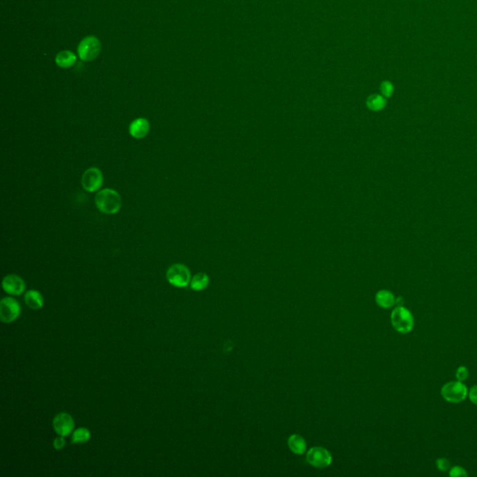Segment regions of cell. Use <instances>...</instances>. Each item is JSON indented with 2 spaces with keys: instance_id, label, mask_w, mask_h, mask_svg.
Returning <instances> with one entry per match:
<instances>
[{
  "instance_id": "cell-16",
  "label": "cell",
  "mask_w": 477,
  "mask_h": 477,
  "mask_svg": "<svg viewBox=\"0 0 477 477\" xmlns=\"http://www.w3.org/2000/svg\"><path fill=\"white\" fill-rule=\"evenodd\" d=\"M387 105L386 98L380 94H372L366 100V107L372 111H381Z\"/></svg>"
},
{
  "instance_id": "cell-25",
  "label": "cell",
  "mask_w": 477,
  "mask_h": 477,
  "mask_svg": "<svg viewBox=\"0 0 477 477\" xmlns=\"http://www.w3.org/2000/svg\"><path fill=\"white\" fill-rule=\"evenodd\" d=\"M395 304H396L397 306H403V297H401V296H400V297H397V298H395Z\"/></svg>"
},
{
  "instance_id": "cell-2",
  "label": "cell",
  "mask_w": 477,
  "mask_h": 477,
  "mask_svg": "<svg viewBox=\"0 0 477 477\" xmlns=\"http://www.w3.org/2000/svg\"><path fill=\"white\" fill-rule=\"evenodd\" d=\"M391 324L397 332L407 334L414 326V318L409 310L403 306H397L390 316Z\"/></svg>"
},
{
  "instance_id": "cell-10",
  "label": "cell",
  "mask_w": 477,
  "mask_h": 477,
  "mask_svg": "<svg viewBox=\"0 0 477 477\" xmlns=\"http://www.w3.org/2000/svg\"><path fill=\"white\" fill-rule=\"evenodd\" d=\"M4 291L12 296H20L26 290V282L16 274H9L2 281Z\"/></svg>"
},
{
  "instance_id": "cell-8",
  "label": "cell",
  "mask_w": 477,
  "mask_h": 477,
  "mask_svg": "<svg viewBox=\"0 0 477 477\" xmlns=\"http://www.w3.org/2000/svg\"><path fill=\"white\" fill-rule=\"evenodd\" d=\"M104 175L101 170L96 167L87 169L81 178V185L88 192H96L103 186Z\"/></svg>"
},
{
  "instance_id": "cell-22",
  "label": "cell",
  "mask_w": 477,
  "mask_h": 477,
  "mask_svg": "<svg viewBox=\"0 0 477 477\" xmlns=\"http://www.w3.org/2000/svg\"><path fill=\"white\" fill-rule=\"evenodd\" d=\"M436 466L438 470H441V471H446V470L450 469V462H449L448 459L441 457V458L437 459Z\"/></svg>"
},
{
  "instance_id": "cell-20",
  "label": "cell",
  "mask_w": 477,
  "mask_h": 477,
  "mask_svg": "<svg viewBox=\"0 0 477 477\" xmlns=\"http://www.w3.org/2000/svg\"><path fill=\"white\" fill-rule=\"evenodd\" d=\"M449 475L451 477H466L468 475V473L462 467L455 466V467L451 468Z\"/></svg>"
},
{
  "instance_id": "cell-15",
  "label": "cell",
  "mask_w": 477,
  "mask_h": 477,
  "mask_svg": "<svg viewBox=\"0 0 477 477\" xmlns=\"http://www.w3.org/2000/svg\"><path fill=\"white\" fill-rule=\"evenodd\" d=\"M376 302L380 308L390 309L395 304V297L389 290H380L376 293Z\"/></svg>"
},
{
  "instance_id": "cell-24",
  "label": "cell",
  "mask_w": 477,
  "mask_h": 477,
  "mask_svg": "<svg viewBox=\"0 0 477 477\" xmlns=\"http://www.w3.org/2000/svg\"><path fill=\"white\" fill-rule=\"evenodd\" d=\"M468 395L470 398V402L477 405V385H474L470 388V391L468 392Z\"/></svg>"
},
{
  "instance_id": "cell-1",
  "label": "cell",
  "mask_w": 477,
  "mask_h": 477,
  "mask_svg": "<svg viewBox=\"0 0 477 477\" xmlns=\"http://www.w3.org/2000/svg\"><path fill=\"white\" fill-rule=\"evenodd\" d=\"M121 197L119 192L112 188H104L95 196V205L103 214L115 215L121 208Z\"/></svg>"
},
{
  "instance_id": "cell-7",
  "label": "cell",
  "mask_w": 477,
  "mask_h": 477,
  "mask_svg": "<svg viewBox=\"0 0 477 477\" xmlns=\"http://www.w3.org/2000/svg\"><path fill=\"white\" fill-rule=\"evenodd\" d=\"M306 458L308 463L319 469L328 467L333 460V457L329 451L322 446H314L310 448L307 453Z\"/></svg>"
},
{
  "instance_id": "cell-19",
  "label": "cell",
  "mask_w": 477,
  "mask_h": 477,
  "mask_svg": "<svg viewBox=\"0 0 477 477\" xmlns=\"http://www.w3.org/2000/svg\"><path fill=\"white\" fill-rule=\"evenodd\" d=\"M380 93L385 98H390L394 93V86L389 81H384L380 84Z\"/></svg>"
},
{
  "instance_id": "cell-6",
  "label": "cell",
  "mask_w": 477,
  "mask_h": 477,
  "mask_svg": "<svg viewBox=\"0 0 477 477\" xmlns=\"http://www.w3.org/2000/svg\"><path fill=\"white\" fill-rule=\"evenodd\" d=\"M20 304L14 297H4L0 301V320L2 323H13L20 316Z\"/></svg>"
},
{
  "instance_id": "cell-9",
  "label": "cell",
  "mask_w": 477,
  "mask_h": 477,
  "mask_svg": "<svg viewBox=\"0 0 477 477\" xmlns=\"http://www.w3.org/2000/svg\"><path fill=\"white\" fill-rule=\"evenodd\" d=\"M53 427L58 435L68 436L74 431V419L72 416L67 412H61L54 417Z\"/></svg>"
},
{
  "instance_id": "cell-11",
  "label": "cell",
  "mask_w": 477,
  "mask_h": 477,
  "mask_svg": "<svg viewBox=\"0 0 477 477\" xmlns=\"http://www.w3.org/2000/svg\"><path fill=\"white\" fill-rule=\"evenodd\" d=\"M150 124L149 121L145 118H138L132 121L129 126V133L132 137L135 139L145 138L149 133Z\"/></svg>"
},
{
  "instance_id": "cell-13",
  "label": "cell",
  "mask_w": 477,
  "mask_h": 477,
  "mask_svg": "<svg viewBox=\"0 0 477 477\" xmlns=\"http://www.w3.org/2000/svg\"><path fill=\"white\" fill-rule=\"evenodd\" d=\"M25 302L30 309H40L43 307L44 298L39 291L29 290L25 295Z\"/></svg>"
},
{
  "instance_id": "cell-18",
  "label": "cell",
  "mask_w": 477,
  "mask_h": 477,
  "mask_svg": "<svg viewBox=\"0 0 477 477\" xmlns=\"http://www.w3.org/2000/svg\"><path fill=\"white\" fill-rule=\"evenodd\" d=\"M91 438V431L87 428H79L72 433V443H85Z\"/></svg>"
},
{
  "instance_id": "cell-3",
  "label": "cell",
  "mask_w": 477,
  "mask_h": 477,
  "mask_svg": "<svg viewBox=\"0 0 477 477\" xmlns=\"http://www.w3.org/2000/svg\"><path fill=\"white\" fill-rule=\"evenodd\" d=\"M101 42L95 36H88L80 42L78 55L83 62L95 60L101 53Z\"/></svg>"
},
{
  "instance_id": "cell-4",
  "label": "cell",
  "mask_w": 477,
  "mask_h": 477,
  "mask_svg": "<svg viewBox=\"0 0 477 477\" xmlns=\"http://www.w3.org/2000/svg\"><path fill=\"white\" fill-rule=\"evenodd\" d=\"M166 279L173 286L183 288L190 283L191 273L186 265L174 264L167 270Z\"/></svg>"
},
{
  "instance_id": "cell-17",
  "label": "cell",
  "mask_w": 477,
  "mask_h": 477,
  "mask_svg": "<svg viewBox=\"0 0 477 477\" xmlns=\"http://www.w3.org/2000/svg\"><path fill=\"white\" fill-rule=\"evenodd\" d=\"M210 282L209 276L204 272H199L191 278L190 287L194 291H202L207 288Z\"/></svg>"
},
{
  "instance_id": "cell-12",
  "label": "cell",
  "mask_w": 477,
  "mask_h": 477,
  "mask_svg": "<svg viewBox=\"0 0 477 477\" xmlns=\"http://www.w3.org/2000/svg\"><path fill=\"white\" fill-rule=\"evenodd\" d=\"M77 62L76 54L71 51H62L55 57L56 65L61 68H69L73 67Z\"/></svg>"
},
{
  "instance_id": "cell-21",
  "label": "cell",
  "mask_w": 477,
  "mask_h": 477,
  "mask_svg": "<svg viewBox=\"0 0 477 477\" xmlns=\"http://www.w3.org/2000/svg\"><path fill=\"white\" fill-rule=\"evenodd\" d=\"M456 376H457V379L458 381H464L468 378L469 376V370L467 369V367L465 366H459L457 369V372H456Z\"/></svg>"
},
{
  "instance_id": "cell-14",
  "label": "cell",
  "mask_w": 477,
  "mask_h": 477,
  "mask_svg": "<svg viewBox=\"0 0 477 477\" xmlns=\"http://www.w3.org/2000/svg\"><path fill=\"white\" fill-rule=\"evenodd\" d=\"M287 443L290 450L296 455H302L307 449V443L299 434H292L288 438Z\"/></svg>"
},
{
  "instance_id": "cell-23",
  "label": "cell",
  "mask_w": 477,
  "mask_h": 477,
  "mask_svg": "<svg viewBox=\"0 0 477 477\" xmlns=\"http://www.w3.org/2000/svg\"><path fill=\"white\" fill-rule=\"evenodd\" d=\"M66 445V440H65V437L61 436V435H58V437H56L54 439V448L56 450H61L65 447Z\"/></svg>"
},
{
  "instance_id": "cell-5",
  "label": "cell",
  "mask_w": 477,
  "mask_h": 477,
  "mask_svg": "<svg viewBox=\"0 0 477 477\" xmlns=\"http://www.w3.org/2000/svg\"><path fill=\"white\" fill-rule=\"evenodd\" d=\"M443 399L452 403H458L468 395V389L461 381H451L444 384L441 390Z\"/></svg>"
}]
</instances>
